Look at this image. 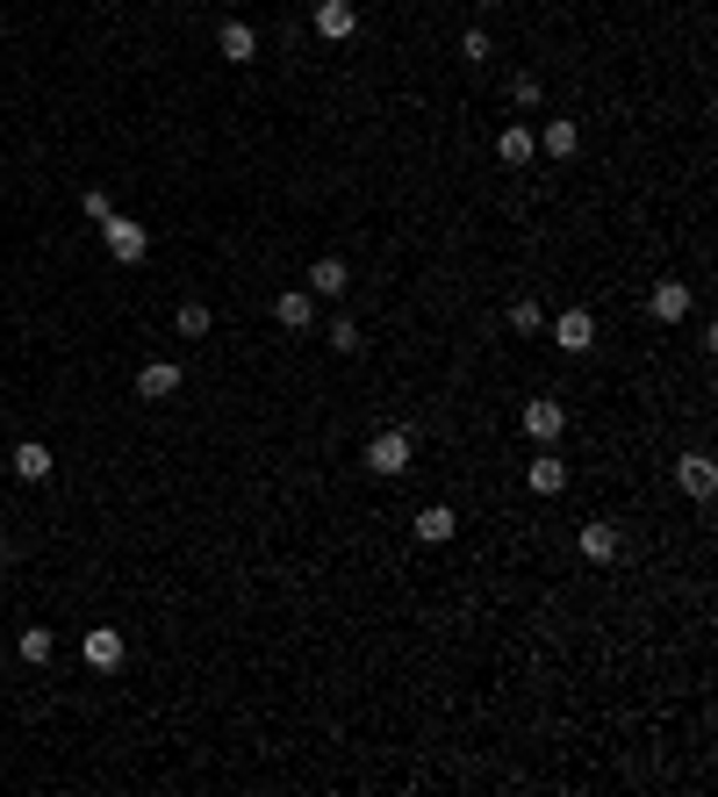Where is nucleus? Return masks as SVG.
<instances>
[{
    "label": "nucleus",
    "mask_w": 718,
    "mask_h": 797,
    "mask_svg": "<svg viewBox=\"0 0 718 797\" xmlns=\"http://www.w3.org/2000/svg\"><path fill=\"white\" fill-rule=\"evenodd\" d=\"M409 453H417V438H409L403 432V424H388V432H374V438H366V474H374V482H403V474H409Z\"/></svg>",
    "instance_id": "nucleus-1"
},
{
    "label": "nucleus",
    "mask_w": 718,
    "mask_h": 797,
    "mask_svg": "<svg viewBox=\"0 0 718 797\" xmlns=\"http://www.w3.org/2000/svg\"><path fill=\"white\" fill-rule=\"evenodd\" d=\"M101 244H109L115 266H144V259H151V230L136 223V216H101Z\"/></svg>",
    "instance_id": "nucleus-2"
},
{
    "label": "nucleus",
    "mask_w": 718,
    "mask_h": 797,
    "mask_svg": "<svg viewBox=\"0 0 718 797\" xmlns=\"http://www.w3.org/2000/svg\"><path fill=\"white\" fill-rule=\"evenodd\" d=\"M517 424H525L532 446H560V432H568V403H554V395H532Z\"/></svg>",
    "instance_id": "nucleus-3"
},
{
    "label": "nucleus",
    "mask_w": 718,
    "mask_h": 797,
    "mask_svg": "<svg viewBox=\"0 0 718 797\" xmlns=\"http://www.w3.org/2000/svg\"><path fill=\"white\" fill-rule=\"evenodd\" d=\"M310 29H316L324 43H353V37H360V8H353V0H316V8H310Z\"/></svg>",
    "instance_id": "nucleus-4"
},
{
    "label": "nucleus",
    "mask_w": 718,
    "mask_h": 797,
    "mask_svg": "<svg viewBox=\"0 0 718 797\" xmlns=\"http://www.w3.org/2000/svg\"><path fill=\"white\" fill-rule=\"evenodd\" d=\"M676 482H682V496H690V503H711L718 496V460L711 453H682L676 460Z\"/></svg>",
    "instance_id": "nucleus-5"
},
{
    "label": "nucleus",
    "mask_w": 718,
    "mask_h": 797,
    "mask_svg": "<svg viewBox=\"0 0 718 797\" xmlns=\"http://www.w3.org/2000/svg\"><path fill=\"white\" fill-rule=\"evenodd\" d=\"M80 654H87V668H94V676H115L130 647H122V633H115V625H94V633L80 639Z\"/></svg>",
    "instance_id": "nucleus-6"
},
{
    "label": "nucleus",
    "mask_w": 718,
    "mask_h": 797,
    "mask_svg": "<svg viewBox=\"0 0 718 797\" xmlns=\"http://www.w3.org/2000/svg\"><path fill=\"white\" fill-rule=\"evenodd\" d=\"M554 345L583 360V352L597 345V316H589V310H560V316H554Z\"/></svg>",
    "instance_id": "nucleus-7"
},
{
    "label": "nucleus",
    "mask_w": 718,
    "mask_h": 797,
    "mask_svg": "<svg viewBox=\"0 0 718 797\" xmlns=\"http://www.w3.org/2000/svg\"><path fill=\"white\" fill-rule=\"evenodd\" d=\"M575 546H583V561H597V568H610V561L625 554V539H618V525H610V517H589Z\"/></svg>",
    "instance_id": "nucleus-8"
},
{
    "label": "nucleus",
    "mask_w": 718,
    "mask_h": 797,
    "mask_svg": "<svg viewBox=\"0 0 718 797\" xmlns=\"http://www.w3.org/2000/svg\"><path fill=\"white\" fill-rule=\"evenodd\" d=\"M496 159L510 165V173H525V165L539 159V137H532L525 122H503V130H496Z\"/></svg>",
    "instance_id": "nucleus-9"
},
{
    "label": "nucleus",
    "mask_w": 718,
    "mask_h": 797,
    "mask_svg": "<svg viewBox=\"0 0 718 797\" xmlns=\"http://www.w3.org/2000/svg\"><path fill=\"white\" fill-rule=\"evenodd\" d=\"M690 287L676 281V273H668V281H654V295H647V310H654V324H682V316H690Z\"/></svg>",
    "instance_id": "nucleus-10"
},
{
    "label": "nucleus",
    "mask_w": 718,
    "mask_h": 797,
    "mask_svg": "<svg viewBox=\"0 0 718 797\" xmlns=\"http://www.w3.org/2000/svg\"><path fill=\"white\" fill-rule=\"evenodd\" d=\"M273 324L281 331H310L316 324V295L310 287H281V295H273Z\"/></svg>",
    "instance_id": "nucleus-11"
},
{
    "label": "nucleus",
    "mask_w": 718,
    "mask_h": 797,
    "mask_svg": "<svg viewBox=\"0 0 718 797\" xmlns=\"http://www.w3.org/2000/svg\"><path fill=\"white\" fill-rule=\"evenodd\" d=\"M525 488L532 496H560V488H568V460H560L554 446H539V460L525 467Z\"/></svg>",
    "instance_id": "nucleus-12"
},
{
    "label": "nucleus",
    "mask_w": 718,
    "mask_h": 797,
    "mask_svg": "<svg viewBox=\"0 0 718 797\" xmlns=\"http://www.w3.org/2000/svg\"><path fill=\"white\" fill-rule=\"evenodd\" d=\"M345 287H353V266H345L338 252H324V259L310 266V295H316V302H338Z\"/></svg>",
    "instance_id": "nucleus-13"
},
{
    "label": "nucleus",
    "mask_w": 718,
    "mask_h": 797,
    "mask_svg": "<svg viewBox=\"0 0 718 797\" xmlns=\"http://www.w3.org/2000/svg\"><path fill=\"white\" fill-rule=\"evenodd\" d=\"M51 467H58V460H51L43 438H22V446L8 453V474H14V482H51Z\"/></svg>",
    "instance_id": "nucleus-14"
},
{
    "label": "nucleus",
    "mask_w": 718,
    "mask_h": 797,
    "mask_svg": "<svg viewBox=\"0 0 718 797\" xmlns=\"http://www.w3.org/2000/svg\"><path fill=\"white\" fill-rule=\"evenodd\" d=\"M532 137H539V151H546V159H560V165L583 151V130H575V115H554L546 130H532Z\"/></svg>",
    "instance_id": "nucleus-15"
},
{
    "label": "nucleus",
    "mask_w": 718,
    "mask_h": 797,
    "mask_svg": "<svg viewBox=\"0 0 718 797\" xmlns=\"http://www.w3.org/2000/svg\"><path fill=\"white\" fill-rule=\"evenodd\" d=\"M136 395H144V403H165V395H180V366H173V360L136 366Z\"/></svg>",
    "instance_id": "nucleus-16"
},
{
    "label": "nucleus",
    "mask_w": 718,
    "mask_h": 797,
    "mask_svg": "<svg viewBox=\"0 0 718 797\" xmlns=\"http://www.w3.org/2000/svg\"><path fill=\"white\" fill-rule=\"evenodd\" d=\"M409 532H417L424 546H446L453 532H461V517H453V503H424V511H417V525H409Z\"/></svg>",
    "instance_id": "nucleus-17"
},
{
    "label": "nucleus",
    "mask_w": 718,
    "mask_h": 797,
    "mask_svg": "<svg viewBox=\"0 0 718 797\" xmlns=\"http://www.w3.org/2000/svg\"><path fill=\"white\" fill-rule=\"evenodd\" d=\"M216 51L231 58V65H252V58H259V29L252 22H223L216 29Z\"/></svg>",
    "instance_id": "nucleus-18"
},
{
    "label": "nucleus",
    "mask_w": 718,
    "mask_h": 797,
    "mask_svg": "<svg viewBox=\"0 0 718 797\" xmlns=\"http://www.w3.org/2000/svg\"><path fill=\"white\" fill-rule=\"evenodd\" d=\"M503 324H510V339H539V331H546V310H539L532 295H517L510 310H503Z\"/></svg>",
    "instance_id": "nucleus-19"
},
{
    "label": "nucleus",
    "mask_w": 718,
    "mask_h": 797,
    "mask_svg": "<svg viewBox=\"0 0 718 797\" xmlns=\"http://www.w3.org/2000/svg\"><path fill=\"white\" fill-rule=\"evenodd\" d=\"M14 654H22L29 668H43V662H51V654H58V633H43V625H29V633L14 639Z\"/></svg>",
    "instance_id": "nucleus-20"
},
{
    "label": "nucleus",
    "mask_w": 718,
    "mask_h": 797,
    "mask_svg": "<svg viewBox=\"0 0 718 797\" xmlns=\"http://www.w3.org/2000/svg\"><path fill=\"white\" fill-rule=\"evenodd\" d=\"M173 331H180V339H209V331H216V316H209V302H180Z\"/></svg>",
    "instance_id": "nucleus-21"
},
{
    "label": "nucleus",
    "mask_w": 718,
    "mask_h": 797,
    "mask_svg": "<svg viewBox=\"0 0 718 797\" xmlns=\"http://www.w3.org/2000/svg\"><path fill=\"white\" fill-rule=\"evenodd\" d=\"M461 58L467 65H488V58H496V37H488V29H461Z\"/></svg>",
    "instance_id": "nucleus-22"
},
{
    "label": "nucleus",
    "mask_w": 718,
    "mask_h": 797,
    "mask_svg": "<svg viewBox=\"0 0 718 797\" xmlns=\"http://www.w3.org/2000/svg\"><path fill=\"white\" fill-rule=\"evenodd\" d=\"M539 101H546L539 72H517V80H510V109H539Z\"/></svg>",
    "instance_id": "nucleus-23"
},
{
    "label": "nucleus",
    "mask_w": 718,
    "mask_h": 797,
    "mask_svg": "<svg viewBox=\"0 0 718 797\" xmlns=\"http://www.w3.org/2000/svg\"><path fill=\"white\" fill-rule=\"evenodd\" d=\"M331 352H345V360L360 352V324L353 316H331Z\"/></svg>",
    "instance_id": "nucleus-24"
},
{
    "label": "nucleus",
    "mask_w": 718,
    "mask_h": 797,
    "mask_svg": "<svg viewBox=\"0 0 718 797\" xmlns=\"http://www.w3.org/2000/svg\"><path fill=\"white\" fill-rule=\"evenodd\" d=\"M80 209L101 223V216H115V194H109V188H87V194H80Z\"/></svg>",
    "instance_id": "nucleus-25"
}]
</instances>
